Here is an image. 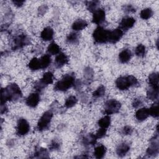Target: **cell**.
<instances>
[{
  "instance_id": "cell-1",
  "label": "cell",
  "mask_w": 159,
  "mask_h": 159,
  "mask_svg": "<svg viewBox=\"0 0 159 159\" xmlns=\"http://www.w3.org/2000/svg\"><path fill=\"white\" fill-rule=\"evenodd\" d=\"M22 92L17 84L12 83L6 88H2L1 104H5L7 101H17L22 97Z\"/></svg>"
},
{
  "instance_id": "cell-2",
  "label": "cell",
  "mask_w": 159,
  "mask_h": 159,
  "mask_svg": "<svg viewBox=\"0 0 159 159\" xmlns=\"http://www.w3.org/2000/svg\"><path fill=\"white\" fill-rule=\"evenodd\" d=\"M137 84V79L132 75L127 76H120L118 78L116 81V85L117 88L122 91L127 90L130 87L135 86Z\"/></svg>"
},
{
  "instance_id": "cell-3",
  "label": "cell",
  "mask_w": 159,
  "mask_h": 159,
  "mask_svg": "<svg viewBox=\"0 0 159 159\" xmlns=\"http://www.w3.org/2000/svg\"><path fill=\"white\" fill-rule=\"evenodd\" d=\"M75 80L73 75H66L60 80L57 81L55 85V89L60 91H65L75 85Z\"/></svg>"
},
{
  "instance_id": "cell-4",
  "label": "cell",
  "mask_w": 159,
  "mask_h": 159,
  "mask_svg": "<svg viewBox=\"0 0 159 159\" xmlns=\"http://www.w3.org/2000/svg\"><path fill=\"white\" fill-rule=\"evenodd\" d=\"M109 33V30L99 26L93 32V39L94 42L98 43H104L108 42Z\"/></svg>"
},
{
  "instance_id": "cell-5",
  "label": "cell",
  "mask_w": 159,
  "mask_h": 159,
  "mask_svg": "<svg viewBox=\"0 0 159 159\" xmlns=\"http://www.w3.org/2000/svg\"><path fill=\"white\" fill-rule=\"evenodd\" d=\"M121 104L119 101L116 99H109L105 102L104 113L107 115L117 113L120 109Z\"/></svg>"
},
{
  "instance_id": "cell-6",
  "label": "cell",
  "mask_w": 159,
  "mask_h": 159,
  "mask_svg": "<svg viewBox=\"0 0 159 159\" xmlns=\"http://www.w3.org/2000/svg\"><path fill=\"white\" fill-rule=\"evenodd\" d=\"M53 116V114L52 111H47L45 112L41 117L40 118L38 123H37V129L40 131L44 130L47 129L50 125L52 118Z\"/></svg>"
},
{
  "instance_id": "cell-7",
  "label": "cell",
  "mask_w": 159,
  "mask_h": 159,
  "mask_svg": "<svg viewBox=\"0 0 159 159\" xmlns=\"http://www.w3.org/2000/svg\"><path fill=\"white\" fill-rule=\"evenodd\" d=\"M30 130V125L26 119L20 118L19 119L17 125V134L19 135L22 136L26 135Z\"/></svg>"
},
{
  "instance_id": "cell-8",
  "label": "cell",
  "mask_w": 159,
  "mask_h": 159,
  "mask_svg": "<svg viewBox=\"0 0 159 159\" xmlns=\"http://www.w3.org/2000/svg\"><path fill=\"white\" fill-rule=\"evenodd\" d=\"M158 139L157 134L150 140V144L147 150V154L149 156H155L158 153Z\"/></svg>"
},
{
  "instance_id": "cell-9",
  "label": "cell",
  "mask_w": 159,
  "mask_h": 159,
  "mask_svg": "<svg viewBox=\"0 0 159 159\" xmlns=\"http://www.w3.org/2000/svg\"><path fill=\"white\" fill-rule=\"evenodd\" d=\"M123 36V30L120 28L116 29L110 31L109 33L108 42L111 43H115L119 41Z\"/></svg>"
},
{
  "instance_id": "cell-10",
  "label": "cell",
  "mask_w": 159,
  "mask_h": 159,
  "mask_svg": "<svg viewBox=\"0 0 159 159\" xmlns=\"http://www.w3.org/2000/svg\"><path fill=\"white\" fill-rule=\"evenodd\" d=\"M29 43V39L25 34H20L16 37L14 40V49L20 48Z\"/></svg>"
},
{
  "instance_id": "cell-11",
  "label": "cell",
  "mask_w": 159,
  "mask_h": 159,
  "mask_svg": "<svg viewBox=\"0 0 159 159\" xmlns=\"http://www.w3.org/2000/svg\"><path fill=\"white\" fill-rule=\"evenodd\" d=\"M105 17V11L102 9H97L93 12V22L96 24H100L104 20Z\"/></svg>"
},
{
  "instance_id": "cell-12",
  "label": "cell",
  "mask_w": 159,
  "mask_h": 159,
  "mask_svg": "<svg viewBox=\"0 0 159 159\" xmlns=\"http://www.w3.org/2000/svg\"><path fill=\"white\" fill-rule=\"evenodd\" d=\"M135 22V20L134 18L131 17H124L122 19L120 22V29L123 30H128L132 27Z\"/></svg>"
},
{
  "instance_id": "cell-13",
  "label": "cell",
  "mask_w": 159,
  "mask_h": 159,
  "mask_svg": "<svg viewBox=\"0 0 159 159\" xmlns=\"http://www.w3.org/2000/svg\"><path fill=\"white\" fill-rule=\"evenodd\" d=\"M40 101L39 94L37 93H31L26 99V104L30 107L37 106Z\"/></svg>"
},
{
  "instance_id": "cell-14",
  "label": "cell",
  "mask_w": 159,
  "mask_h": 159,
  "mask_svg": "<svg viewBox=\"0 0 159 159\" xmlns=\"http://www.w3.org/2000/svg\"><path fill=\"white\" fill-rule=\"evenodd\" d=\"M68 61V57L63 53H59L55 58V63L57 67L60 68L66 65Z\"/></svg>"
},
{
  "instance_id": "cell-15",
  "label": "cell",
  "mask_w": 159,
  "mask_h": 159,
  "mask_svg": "<svg viewBox=\"0 0 159 159\" xmlns=\"http://www.w3.org/2000/svg\"><path fill=\"white\" fill-rule=\"evenodd\" d=\"M40 37L44 41L51 40L53 37V30L50 27H47L42 31Z\"/></svg>"
},
{
  "instance_id": "cell-16",
  "label": "cell",
  "mask_w": 159,
  "mask_h": 159,
  "mask_svg": "<svg viewBox=\"0 0 159 159\" xmlns=\"http://www.w3.org/2000/svg\"><path fill=\"white\" fill-rule=\"evenodd\" d=\"M132 57V52L129 49H124L119 54V60L122 63H127Z\"/></svg>"
},
{
  "instance_id": "cell-17",
  "label": "cell",
  "mask_w": 159,
  "mask_h": 159,
  "mask_svg": "<svg viewBox=\"0 0 159 159\" xmlns=\"http://www.w3.org/2000/svg\"><path fill=\"white\" fill-rule=\"evenodd\" d=\"M130 150V146L127 143H122L116 148V153L119 157L125 156Z\"/></svg>"
},
{
  "instance_id": "cell-18",
  "label": "cell",
  "mask_w": 159,
  "mask_h": 159,
  "mask_svg": "<svg viewBox=\"0 0 159 159\" xmlns=\"http://www.w3.org/2000/svg\"><path fill=\"white\" fill-rule=\"evenodd\" d=\"M148 109H147L145 107L138 109L135 113V117L139 121H143L145 120L148 117Z\"/></svg>"
},
{
  "instance_id": "cell-19",
  "label": "cell",
  "mask_w": 159,
  "mask_h": 159,
  "mask_svg": "<svg viewBox=\"0 0 159 159\" xmlns=\"http://www.w3.org/2000/svg\"><path fill=\"white\" fill-rule=\"evenodd\" d=\"M148 83L150 87L158 88V81H159V75L158 72H153L148 76Z\"/></svg>"
},
{
  "instance_id": "cell-20",
  "label": "cell",
  "mask_w": 159,
  "mask_h": 159,
  "mask_svg": "<svg viewBox=\"0 0 159 159\" xmlns=\"http://www.w3.org/2000/svg\"><path fill=\"white\" fill-rule=\"evenodd\" d=\"M40 81L45 86L48 84H52L53 81V73L50 71H48V72L45 73L43 74L42 78L40 79Z\"/></svg>"
},
{
  "instance_id": "cell-21",
  "label": "cell",
  "mask_w": 159,
  "mask_h": 159,
  "mask_svg": "<svg viewBox=\"0 0 159 159\" xmlns=\"http://www.w3.org/2000/svg\"><path fill=\"white\" fill-rule=\"evenodd\" d=\"M87 25L88 23L86 20L83 19H78L73 22L72 25V29L76 31L81 30L84 29Z\"/></svg>"
},
{
  "instance_id": "cell-22",
  "label": "cell",
  "mask_w": 159,
  "mask_h": 159,
  "mask_svg": "<svg viewBox=\"0 0 159 159\" xmlns=\"http://www.w3.org/2000/svg\"><path fill=\"white\" fill-rule=\"evenodd\" d=\"M147 98L150 100H155L158 97V88L150 87L147 92Z\"/></svg>"
},
{
  "instance_id": "cell-23",
  "label": "cell",
  "mask_w": 159,
  "mask_h": 159,
  "mask_svg": "<svg viewBox=\"0 0 159 159\" xmlns=\"http://www.w3.org/2000/svg\"><path fill=\"white\" fill-rule=\"evenodd\" d=\"M106 152V148L104 145H101L95 148L94 155L96 158H102Z\"/></svg>"
},
{
  "instance_id": "cell-24",
  "label": "cell",
  "mask_w": 159,
  "mask_h": 159,
  "mask_svg": "<svg viewBox=\"0 0 159 159\" xmlns=\"http://www.w3.org/2000/svg\"><path fill=\"white\" fill-rule=\"evenodd\" d=\"M28 66L31 70H33V71H35V70L41 69L40 59L37 58H32L29 63Z\"/></svg>"
},
{
  "instance_id": "cell-25",
  "label": "cell",
  "mask_w": 159,
  "mask_h": 159,
  "mask_svg": "<svg viewBox=\"0 0 159 159\" xmlns=\"http://www.w3.org/2000/svg\"><path fill=\"white\" fill-rule=\"evenodd\" d=\"M40 59V62L41 65V69L47 68L51 63V58L49 55L45 54L43 55Z\"/></svg>"
},
{
  "instance_id": "cell-26",
  "label": "cell",
  "mask_w": 159,
  "mask_h": 159,
  "mask_svg": "<svg viewBox=\"0 0 159 159\" xmlns=\"http://www.w3.org/2000/svg\"><path fill=\"white\" fill-rule=\"evenodd\" d=\"M111 124V117L109 115L105 116L104 117L100 119L98 121V125L101 128H107Z\"/></svg>"
},
{
  "instance_id": "cell-27",
  "label": "cell",
  "mask_w": 159,
  "mask_h": 159,
  "mask_svg": "<svg viewBox=\"0 0 159 159\" xmlns=\"http://www.w3.org/2000/svg\"><path fill=\"white\" fill-rule=\"evenodd\" d=\"M97 140V137L96 135L93 134H89L86 136H85L83 139V142L84 145H93L95 144Z\"/></svg>"
},
{
  "instance_id": "cell-28",
  "label": "cell",
  "mask_w": 159,
  "mask_h": 159,
  "mask_svg": "<svg viewBox=\"0 0 159 159\" xmlns=\"http://www.w3.org/2000/svg\"><path fill=\"white\" fill-rule=\"evenodd\" d=\"M60 47L55 42L51 43L47 48V52H48L49 54H51V55L58 54L60 53Z\"/></svg>"
},
{
  "instance_id": "cell-29",
  "label": "cell",
  "mask_w": 159,
  "mask_h": 159,
  "mask_svg": "<svg viewBox=\"0 0 159 159\" xmlns=\"http://www.w3.org/2000/svg\"><path fill=\"white\" fill-rule=\"evenodd\" d=\"M153 15V11L151 8H145L141 11L140 16L142 19L147 20L150 18Z\"/></svg>"
},
{
  "instance_id": "cell-30",
  "label": "cell",
  "mask_w": 159,
  "mask_h": 159,
  "mask_svg": "<svg viewBox=\"0 0 159 159\" xmlns=\"http://www.w3.org/2000/svg\"><path fill=\"white\" fill-rule=\"evenodd\" d=\"M78 102L77 98L75 96H69L65 101V106L66 108H70L74 106Z\"/></svg>"
},
{
  "instance_id": "cell-31",
  "label": "cell",
  "mask_w": 159,
  "mask_h": 159,
  "mask_svg": "<svg viewBox=\"0 0 159 159\" xmlns=\"http://www.w3.org/2000/svg\"><path fill=\"white\" fill-rule=\"evenodd\" d=\"M149 115L152 116L153 117L157 118L158 117V104L156 102L152 104V106L148 109Z\"/></svg>"
},
{
  "instance_id": "cell-32",
  "label": "cell",
  "mask_w": 159,
  "mask_h": 159,
  "mask_svg": "<svg viewBox=\"0 0 159 159\" xmlns=\"http://www.w3.org/2000/svg\"><path fill=\"white\" fill-rule=\"evenodd\" d=\"M105 87L102 85L99 86L96 90H95L93 93V97L96 98H101L102 97L104 94H105Z\"/></svg>"
},
{
  "instance_id": "cell-33",
  "label": "cell",
  "mask_w": 159,
  "mask_h": 159,
  "mask_svg": "<svg viewBox=\"0 0 159 159\" xmlns=\"http://www.w3.org/2000/svg\"><path fill=\"white\" fill-rule=\"evenodd\" d=\"M48 152L45 148H39L36 150L35 152L34 153V157L36 158H45L47 157Z\"/></svg>"
},
{
  "instance_id": "cell-34",
  "label": "cell",
  "mask_w": 159,
  "mask_h": 159,
  "mask_svg": "<svg viewBox=\"0 0 159 159\" xmlns=\"http://www.w3.org/2000/svg\"><path fill=\"white\" fill-rule=\"evenodd\" d=\"M145 52H146V48L143 44L138 45L135 50V55L139 57H143L145 54Z\"/></svg>"
},
{
  "instance_id": "cell-35",
  "label": "cell",
  "mask_w": 159,
  "mask_h": 159,
  "mask_svg": "<svg viewBox=\"0 0 159 159\" xmlns=\"http://www.w3.org/2000/svg\"><path fill=\"white\" fill-rule=\"evenodd\" d=\"M78 34L76 32L70 33L66 37V41L70 43H75L78 41Z\"/></svg>"
},
{
  "instance_id": "cell-36",
  "label": "cell",
  "mask_w": 159,
  "mask_h": 159,
  "mask_svg": "<svg viewBox=\"0 0 159 159\" xmlns=\"http://www.w3.org/2000/svg\"><path fill=\"white\" fill-rule=\"evenodd\" d=\"M98 4H99V2L97 1H88V2H86V6L90 11L93 12L95 10L97 9V6H98Z\"/></svg>"
},
{
  "instance_id": "cell-37",
  "label": "cell",
  "mask_w": 159,
  "mask_h": 159,
  "mask_svg": "<svg viewBox=\"0 0 159 159\" xmlns=\"http://www.w3.org/2000/svg\"><path fill=\"white\" fill-rule=\"evenodd\" d=\"M132 128L129 125H126L124 127H123V129H122V134L123 135H130L132 133Z\"/></svg>"
},
{
  "instance_id": "cell-38",
  "label": "cell",
  "mask_w": 159,
  "mask_h": 159,
  "mask_svg": "<svg viewBox=\"0 0 159 159\" xmlns=\"http://www.w3.org/2000/svg\"><path fill=\"white\" fill-rule=\"evenodd\" d=\"M106 134V129L104 128H101L98 130L95 135L97 137V139H101L104 137Z\"/></svg>"
},
{
  "instance_id": "cell-39",
  "label": "cell",
  "mask_w": 159,
  "mask_h": 159,
  "mask_svg": "<svg viewBox=\"0 0 159 159\" xmlns=\"http://www.w3.org/2000/svg\"><path fill=\"white\" fill-rule=\"evenodd\" d=\"M142 104V101L139 98H136L135 99L133 102H132V106L134 108H137L139 107H140L141 105Z\"/></svg>"
},
{
  "instance_id": "cell-40",
  "label": "cell",
  "mask_w": 159,
  "mask_h": 159,
  "mask_svg": "<svg viewBox=\"0 0 159 159\" xmlns=\"http://www.w3.org/2000/svg\"><path fill=\"white\" fill-rule=\"evenodd\" d=\"M60 147V144L58 142H57L56 140H53L50 146V148L52 150H57L58 148Z\"/></svg>"
},
{
  "instance_id": "cell-41",
  "label": "cell",
  "mask_w": 159,
  "mask_h": 159,
  "mask_svg": "<svg viewBox=\"0 0 159 159\" xmlns=\"http://www.w3.org/2000/svg\"><path fill=\"white\" fill-rule=\"evenodd\" d=\"M124 11L126 12H133L135 11V8L130 4H128L124 6Z\"/></svg>"
},
{
  "instance_id": "cell-42",
  "label": "cell",
  "mask_w": 159,
  "mask_h": 159,
  "mask_svg": "<svg viewBox=\"0 0 159 159\" xmlns=\"http://www.w3.org/2000/svg\"><path fill=\"white\" fill-rule=\"evenodd\" d=\"M12 2H13V3H14V4L15 6H17V7H21V6L23 5L24 2V1H19V0L13 1Z\"/></svg>"
}]
</instances>
